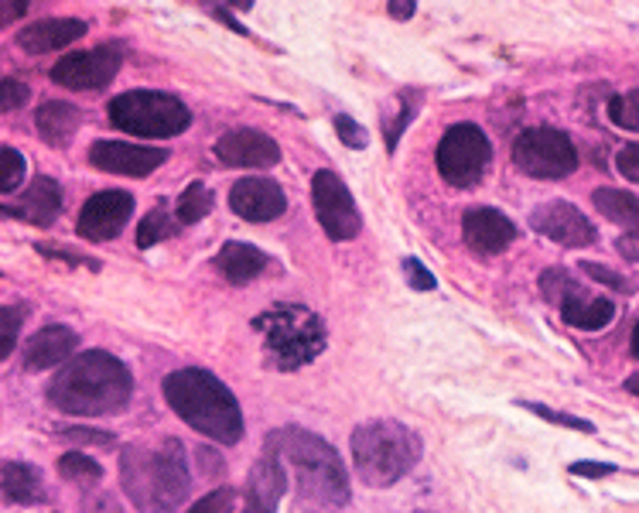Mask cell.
<instances>
[{
  "mask_svg": "<svg viewBox=\"0 0 639 513\" xmlns=\"http://www.w3.org/2000/svg\"><path fill=\"white\" fill-rule=\"evenodd\" d=\"M124 65V56H120L116 45H100L93 52H72L65 59H59L52 65V80L65 89L76 93H89V89H103L113 83V76Z\"/></svg>",
  "mask_w": 639,
  "mask_h": 513,
  "instance_id": "cell-11",
  "label": "cell"
},
{
  "mask_svg": "<svg viewBox=\"0 0 639 513\" xmlns=\"http://www.w3.org/2000/svg\"><path fill=\"white\" fill-rule=\"evenodd\" d=\"M233 506H236L233 490H216V493L202 497L199 503H192L188 513H233Z\"/></svg>",
  "mask_w": 639,
  "mask_h": 513,
  "instance_id": "cell-35",
  "label": "cell"
},
{
  "mask_svg": "<svg viewBox=\"0 0 639 513\" xmlns=\"http://www.w3.org/2000/svg\"><path fill=\"white\" fill-rule=\"evenodd\" d=\"M417 513H428V510H417Z\"/></svg>",
  "mask_w": 639,
  "mask_h": 513,
  "instance_id": "cell-49",
  "label": "cell"
},
{
  "mask_svg": "<svg viewBox=\"0 0 639 513\" xmlns=\"http://www.w3.org/2000/svg\"><path fill=\"white\" fill-rule=\"evenodd\" d=\"M581 274L595 278V281H602V284H609V288H619V291H626V288H629V284H626L616 271H609V267L592 264V260H581Z\"/></svg>",
  "mask_w": 639,
  "mask_h": 513,
  "instance_id": "cell-39",
  "label": "cell"
},
{
  "mask_svg": "<svg viewBox=\"0 0 639 513\" xmlns=\"http://www.w3.org/2000/svg\"><path fill=\"white\" fill-rule=\"evenodd\" d=\"M175 230H179V223L175 219L168 216V209L164 206H158V209H151L144 216V223L137 227V247H155V243H161V240H168V236H175Z\"/></svg>",
  "mask_w": 639,
  "mask_h": 513,
  "instance_id": "cell-28",
  "label": "cell"
},
{
  "mask_svg": "<svg viewBox=\"0 0 639 513\" xmlns=\"http://www.w3.org/2000/svg\"><path fill=\"white\" fill-rule=\"evenodd\" d=\"M626 390H629V394H636V398H639V374H632V377L626 380Z\"/></svg>",
  "mask_w": 639,
  "mask_h": 513,
  "instance_id": "cell-47",
  "label": "cell"
},
{
  "mask_svg": "<svg viewBox=\"0 0 639 513\" xmlns=\"http://www.w3.org/2000/svg\"><path fill=\"white\" fill-rule=\"evenodd\" d=\"M540 291L548 295V302H554V305H561V302H568L575 291H581V284L568 274V271H548L544 278H540Z\"/></svg>",
  "mask_w": 639,
  "mask_h": 513,
  "instance_id": "cell-32",
  "label": "cell"
},
{
  "mask_svg": "<svg viewBox=\"0 0 639 513\" xmlns=\"http://www.w3.org/2000/svg\"><path fill=\"white\" fill-rule=\"evenodd\" d=\"M24 11H28V4H24V0H11V4L4 0V4H0V28H8V24L17 21Z\"/></svg>",
  "mask_w": 639,
  "mask_h": 513,
  "instance_id": "cell-43",
  "label": "cell"
},
{
  "mask_svg": "<svg viewBox=\"0 0 639 513\" xmlns=\"http://www.w3.org/2000/svg\"><path fill=\"white\" fill-rule=\"evenodd\" d=\"M527 411H533V414H540L544 422H554V425H564V428H575V431H595L588 422H581V418H572V414H561V411H551V407H544V404H524Z\"/></svg>",
  "mask_w": 639,
  "mask_h": 513,
  "instance_id": "cell-36",
  "label": "cell"
},
{
  "mask_svg": "<svg viewBox=\"0 0 639 513\" xmlns=\"http://www.w3.org/2000/svg\"><path fill=\"white\" fill-rule=\"evenodd\" d=\"M24 155L14 151V148H0V192H14L21 182H24Z\"/></svg>",
  "mask_w": 639,
  "mask_h": 513,
  "instance_id": "cell-33",
  "label": "cell"
},
{
  "mask_svg": "<svg viewBox=\"0 0 639 513\" xmlns=\"http://www.w3.org/2000/svg\"><path fill=\"white\" fill-rule=\"evenodd\" d=\"M557 308L564 315V322L575 329H585V332H599L616 319V305H612L609 298H588L585 291H575V295L568 302H561Z\"/></svg>",
  "mask_w": 639,
  "mask_h": 513,
  "instance_id": "cell-23",
  "label": "cell"
},
{
  "mask_svg": "<svg viewBox=\"0 0 639 513\" xmlns=\"http://www.w3.org/2000/svg\"><path fill=\"white\" fill-rule=\"evenodd\" d=\"M404 274H407V284L410 288H417V291H431L438 281H434V274L428 271V267L421 264V260H414V257H404Z\"/></svg>",
  "mask_w": 639,
  "mask_h": 513,
  "instance_id": "cell-37",
  "label": "cell"
},
{
  "mask_svg": "<svg viewBox=\"0 0 639 513\" xmlns=\"http://www.w3.org/2000/svg\"><path fill=\"white\" fill-rule=\"evenodd\" d=\"M311 203H315L318 223H322V230L332 240H353L362 230V219H359V209L353 203V195H349L346 182H342L335 171H329V168L315 171Z\"/></svg>",
  "mask_w": 639,
  "mask_h": 513,
  "instance_id": "cell-10",
  "label": "cell"
},
{
  "mask_svg": "<svg viewBox=\"0 0 639 513\" xmlns=\"http://www.w3.org/2000/svg\"><path fill=\"white\" fill-rule=\"evenodd\" d=\"M212 209V192L202 182H192L182 195H179V227H192L199 223L202 216H209Z\"/></svg>",
  "mask_w": 639,
  "mask_h": 513,
  "instance_id": "cell-27",
  "label": "cell"
},
{
  "mask_svg": "<svg viewBox=\"0 0 639 513\" xmlns=\"http://www.w3.org/2000/svg\"><path fill=\"white\" fill-rule=\"evenodd\" d=\"M609 120L623 131H639V89L612 96L609 100Z\"/></svg>",
  "mask_w": 639,
  "mask_h": 513,
  "instance_id": "cell-29",
  "label": "cell"
},
{
  "mask_svg": "<svg viewBox=\"0 0 639 513\" xmlns=\"http://www.w3.org/2000/svg\"><path fill=\"white\" fill-rule=\"evenodd\" d=\"M76 346H79V335L69 326H45L41 332L28 339V346H24V366H28V370H48V366L69 363Z\"/></svg>",
  "mask_w": 639,
  "mask_h": 513,
  "instance_id": "cell-19",
  "label": "cell"
},
{
  "mask_svg": "<svg viewBox=\"0 0 639 513\" xmlns=\"http://www.w3.org/2000/svg\"><path fill=\"white\" fill-rule=\"evenodd\" d=\"M632 356L639 359V322H636V329H632Z\"/></svg>",
  "mask_w": 639,
  "mask_h": 513,
  "instance_id": "cell-48",
  "label": "cell"
},
{
  "mask_svg": "<svg viewBox=\"0 0 639 513\" xmlns=\"http://www.w3.org/2000/svg\"><path fill=\"white\" fill-rule=\"evenodd\" d=\"M230 206L247 223H270L287 209L284 188L270 179H239L230 192Z\"/></svg>",
  "mask_w": 639,
  "mask_h": 513,
  "instance_id": "cell-17",
  "label": "cell"
},
{
  "mask_svg": "<svg viewBox=\"0 0 639 513\" xmlns=\"http://www.w3.org/2000/svg\"><path fill=\"white\" fill-rule=\"evenodd\" d=\"M0 216H11V219H24L21 206H4V203H0Z\"/></svg>",
  "mask_w": 639,
  "mask_h": 513,
  "instance_id": "cell-46",
  "label": "cell"
},
{
  "mask_svg": "<svg viewBox=\"0 0 639 513\" xmlns=\"http://www.w3.org/2000/svg\"><path fill=\"white\" fill-rule=\"evenodd\" d=\"M164 401L185 425L219 445H236L243 438V411L233 390L209 370H175L164 380Z\"/></svg>",
  "mask_w": 639,
  "mask_h": 513,
  "instance_id": "cell-3",
  "label": "cell"
},
{
  "mask_svg": "<svg viewBox=\"0 0 639 513\" xmlns=\"http://www.w3.org/2000/svg\"><path fill=\"white\" fill-rule=\"evenodd\" d=\"M21 212H24V223L52 227L56 216L62 212V188H59V182L38 175L28 185V192L21 195Z\"/></svg>",
  "mask_w": 639,
  "mask_h": 513,
  "instance_id": "cell-22",
  "label": "cell"
},
{
  "mask_svg": "<svg viewBox=\"0 0 639 513\" xmlns=\"http://www.w3.org/2000/svg\"><path fill=\"white\" fill-rule=\"evenodd\" d=\"M124 466V490L131 503L144 513H171L188 497V466H185V449L168 438L158 449L134 445L120 459Z\"/></svg>",
  "mask_w": 639,
  "mask_h": 513,
  "instance_id": "cell-4",
  "label": "cell"
},
{
  "mask_svg": "<svg viewBox=\"0 0 639 513\" xmlns=\"http://www.w3.org/2000/svg\"><path fill=\"white\" fill-rule=\"evenodd\" d=\"M616 247L626 260H639V236H623Z\"/></svg>",
  "mask_w": 639,
  "mask_h": 513,
  "instance_id": "cell-44",
  "label": "cell"
},
{
  "mask_svg": "<svg viewBox=\"0 0 639 513\" xmlns=\"http://www.w3.org/2000/svg\"><path fill=\"white\" fill-rule=\"evenodd\" d=\"M572 473L575 476H612V473H616V466H609V462H575V466H572Z\"/></svg>",
  "mask_w": 639,
  "mask_h": 513,
  "instance_id": "cell-42",
  "label": "cell"
},
{
  "mask_svg": "<svg viewBox=\"0 0 639 513\" xmlns=\"http://www.w3.org/2000/svg\"><path fill=\"white\" fill-rule=\"evenodd\" d=\"M59 473L65 479H76V483H100L103 479V469L96 466V462L83 452H65L59 459Z\"/></svg>",
  "mask_w": 639,
  "mask_h": 513,
  "instance_id": "cell-30",
  "label": "cell"
},
{
  "mask_svg": "<svg viewBox=\"0 0 639 513\" xmlns=\"http://www.w3.org/2000/svg\"><path fill=\"white\" fill-rule=\"evenodd\" d=\"M79 124H83L79 107H72L65 100H48L35 113V127L45 137V144H52V148H65V144L76 137Z\"/></svg>",
  "mask_w": 639,
  "mask_h": 513,
  "instance_id": "cell-21",
  "label": "cell"
},
{
  "mask_svg": "<svg viewBox=\"0 0 639 513\" xmlns=\"http://www.w3.org/2000/svg\"><path fill=\"white\" fill-rule=\"evenodd\" d=\"M257 329H263L267 353L281 370H298L325 350V322L305 305L270 308L257 319Z\"/></svg>",
  "mask_w": 639,
  "mask_h": 513,
  "instance_id": "cell-6",
  "label": "cell"
},
{
  "mask_svg": "<svg viewBox=\"0 0 639 513\" xmlns=\"http://www.w3.org/2000/svg\"><path fill=\"white\" fill-rule=\"evenodd\" d=\"M216 267L233 284H250L254 278H260V271L267 267V257L254 247V243H226L216 257Z\"/></svg>",
  "mask_w": 639,
  "mask_h": 513,
  "instance_id": "cell-25",
  "label": "cell"
},
{
  "mask_svg": "<svg viewBox=\"0 0 639 513\" xmlns=\"http://www.w3.org/2000/svg\"><path fill=\"white\" fill-rule=\"evenodd\" d=\"M32 100V89L21 80H0V110H21Z\"/></svg>",
  "mask_w": 639,
  "mask_h": 513,
  "instance_id": "cell-34",
  "label": "cell"
},
{
  "mask_svg": "<svg viewBox=\"0 0 639 513\" xmlns=\"http://www.w3.org/2000/svg\"><path fill=\"white\" fill-rule=\"evenodd\" d=\"M164 161H168L164 148H140V144H127V141H96L89 148L93 168L110 171V175H127V179H147Z\"/></svg>",
  "mask_w": 639,
  "mask_h": 513,
  "instance_id": "cell-13",
  "label": "cell"
},
{
  "mask_svg": "<svg viewBox=\"0 0 639 513\" xmlns=\"http://www.w3.org/2000/svg\"><path fill=\"white\" fill-rule=\"evenodd\" d=\"M110 124L134 137H175L188 131L192 113L171 93L155 89H131L110 100Z\"/></svg>",
  "mask_w": 639,
  "mask_h": 513,
  "instance_id": "cell-7",
  "label": "cell"
},
{
  "mask_svg": "<svg viewBox=\"0 0 639 513\" xmlns=\"http://www.w3.org/2000/svg\"><path fill=\"white\" fill-rule=\"evenodd\" d=\"M65 438H79V442H93V445H113L110 431H89V428H65Z\"/></svg>",
  "mask_w": 639,
  "mask_h": 513,
  "instance_id": "cell-41",
  "label": "cell"
},
{
  "mask_svg": "<svg viewBox=\"0 0 639 513\" xmlns=\"http://www.w3.org/2000/svg\"><path fill=\"white\" fill-rule=\"evenodd\" d=\"M131 216H134V195L120 192V188H107V192H96L93 199L83 206L76 230H79L83 240L103 243V240H113V236L124 233V227L131 223Z\"/></svg>",
  "mask_w": 639,
  "mask_h": 513,
  "instance_id": "cell-12",
  "label": "cell"
},
{
  "mask_svg": "<svg viewBox=\"0 0 639 513\" xmlns=\"http://www.w3.org/2000/svg\"><path fill=\"white\" fill-rule=\"evenodd\" d=\"M616 168L623 171V175H626L629 182L639 185V144H629V148H623V151L616 155Z\"/></svg>",
  "mask_w": 639,
  "mask_h": 513,
  "instance_id": "cell-40",
  "label": "cell"
},
{
  "mask_svg": "<svg viewBox=\"0 0 639 513\" xmlns=\"http://www.w3.org/2000/svg\"><path fill=\"white\" fill-rule=\"evenodd\" d=\"M592 203L605 219H612V223H619L623 230L639 236V199L636 195L619 192V188H599L592 195Z\"/></svg>",
  "mask_w": 639,
  "mask_h": 513,
  "instance_id": "cell-26",
  "label": "cell"
},
{
  "mask_svg": "<svg viewBox=\"0 0 639 513\" xmlns=\"http://www.w3.org/2000/svg\"><path fill=\"white\" fill-rule=\"evenodd\" d=\"M86 35V21L79 17H48L38 21L32 28L17 32V45L32 56H45V52H59V48L79 41Z\"/></svg>",
  "mask_w": 639,
  "mask_h": 513,
  "instance_id": "cell-20",
  "label": "cell"
},
{
  "mask_svg": "<svg viewBox=\"0 0 639 513\" xmlns=\"http://www.w3.org/2000/svg\"><path fill=\"white\" fill-rule=\"evenodd\" d=\"M21 326H24V308H17V305L0 308V363L14 353Z\"/></svg>",
  "mask_w": 639,
  "mask_h": 513,
  "instance_id": "cell-31",
  "label": "cell"
},
{
  "mask_svg": "<svg viewBox=\"0 0 639 513\" xmlns=\"http://www.w3.org/2000/svg\"><path fill=\"white\" fill-rule=\"evenodd\" d=\"M287 490V473L281 469V449H278V438L270 435L267 445L257 459V466L250 473V483H247V503H243V513H278V503Z\"/></svg>",
  "mask_w": 639,
  "mask_h": 513,
  "instance_id": "cell-14",
  "label": "cell"
},
{
  "mask_svg": "<svg viewBox=\"0 0 639 513\" xmlns=\"http://www.w3.org/2000/svg\"><path fill=\"white\" fill-rule=\"evenodd\" d=\"M131 394V370L103 350L72 356L56 374V380L48 383V401L65 414H79V418H96V414H113L127 407Z\"/></svg>",
  "mask_w": 639,
  "mask_h": 513,
  "instance_id": "cell-1",
  "label": "cell"
},
{
  "mask_svg": "<svg viewBox=\"0 0 639 513\" xmlns=\"http://www.w3.org/2000/svg\"><path fill=\"white\" fill-rule=\"evenodd\" d=\"M493 161V144L476 124H455L438 144V171L455 188H472L486 179Z\"/></svg>",
  "mask_w": 639,
  "mask_h": 513,
  "instance_id": "cell-8",
  "label": "cell"
},
{
  "mask_svg": "<svg viewBox=\"0 0 639 513\" xmlns=\"http://www.w3.org/2000/svg\"><path fill=\"white\" fill-rule=\"evenodd\" d=\"M513 161L530 179H568L578 168V151L568 134L554 127H530L513 141Z\"/></svg>",
  "mask_w": 639,
  "mask_h": 513,
  "instance_id": "cell-9",
  "label": "cell"
},
{
  "mask_svg": "<svg viewBox=\"0 0 639 513\" xmlns=\"http://www.w3.org/2000/svg\"><path fill=\"white\" fill-rule=\"evenodd\" d=\"M390 14L404 21V17L414 14V4H410V0H393V4H390Z\"/></svg>",
  "mask_w": 639,
  "mask_h": 513,
  "instance_id": "cell-45",
  "label": "cell"
},
{
  "mask_svg": "<svg viewBox=\"0 0 639 513\" xmlns=\"http://www.w3.org/2000/svg\"><path fill=\"white\" fill-rule=\"evenodd\" d=\"M278 449L294 473L302 513H342L349 506V479L339 452L305 428L274 431Z\"/></svg>",
  "mask_w": 639,
  "mask_h": 513,
  "instance_id": "cell-2",
  "label": "cell"
},
{
  "mask_svg": "<svg viewBox=\"0 0 639 513\" xmlns=\"http://www.w3.org/2000/svg\"><path fill=\"white\" fill-rule=\"evenodd\" d=\"M0 493L11 503H41L45 500V483H41V473L28 462H8L4 469H0Z\"/></svg>",
  "mask_w": 639,
  "mask_h": 513,
  "instance_id": "cell-24",
  "label": "cell"
},
{
  "mask_svg": "<svg viewBox=\"0 0 639 513\" xmlns=\"http://www.w3.org/2000/svg\"><path fill=\"white\" fill-rule=\"evenodd\" d=\"M421 459V438L401 422L377 418L353 431V466L366 486H393Z\"/></svg>",
  "mask_w": 639,
  "mask_h": 513,
  "instance_id": "cell-5",
  "label": "cell"
},
{
  "mask_svg": "<svg viewBox=\"0 0 639 513\" xmlns=\"http://www.w3.org/2000/svg\"><path fill=\"white\" fill-rule=\"evenodd\" d=\"M462 233H465V243L479 254H503L516 240V227L500 209H489V206H476L465 212Z\"/></svg>",
  "mask_w": 639,
  "mask_h": 513,
  "instance_id": "cell-18",
  "label": "cell"
},
{
  "mask_svg": "<svg viewBox=\"0 0 639 513\" xmlns=\"http://www.w3.org/2000/svg\"><path fill=\"white\" fill-rule=\"evenodd\" d=\"M335 131H339V137H342V141L349 144V148H356V151H359V148H366V131L356 124L353 117L339 113V117H335Z\"/></svg>",
  "mask_w": 639,
  "mask_h": 513,
  "instance_id": "cell-38",
  "label": "cell"
},
{
  "mask_svg": "<svg viewBox=\"0 0 639 513\" xmlns=\"http://www.w3.org/2000/svg\"><path fill=\"white\" fill-rule=\"evenodd\" d=\"M530 227L544 233L548 240L561 243V247H588L595 243V227L588 223V216L575 209L572 203H544L530 212Z\"/></svg>",
  "mask_w": 639,
  "mask_h": 513,
  "instance_id": "cell-15",
  "label": "cell"
},
{
  "mask_svg": "<svg viewBox=\"0 0 639 513\" xmlns=\"http://www.w3.org/2000/svg\"><path fill=\"white\" fill-rule=\"evenodd\" d=\"M216 158L230 168H270L281 161V148L274 137L243 127L216 141Z\"/></svg>",
  "mask_w": 639,
  "mask_h": 513,
  "instance_id": "cell-16",
  "label": "cell"
}]
</instances>
